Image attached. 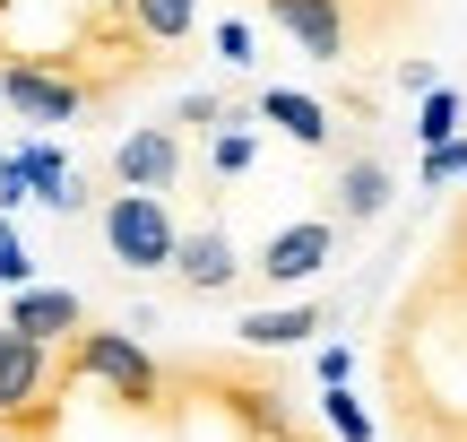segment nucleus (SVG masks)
<instances>
[{
	"instance_id": "nucleus-1",
	"label": "nucleus",
	"mask_w": 467,
	"mask_h": 442,
	"mask_svg": "<svg viewBox=\"0 0 467 442\" xmlns=\"http://www.w3.org/2000/svg\"><path fill=\"white\" fill-rule=\"evenodd\" d=\"M61 382H104V399H121V408H139V416L165 399V364H156L130 330H96V321H78L61 339Z\"/></svg>"
},
{
	"instance_id": "nucleus-2",
	"label": "nucleus",
	"mask_w": 467,
	"mask_h": 442,
	"mask_svg": "<svg viewBox=\"0 0 467 442\" xmlns=\"http://www.w3.org/2000/svg\"><path fill=\"white\" fill-rule=\"evenodd\" d=\"M96 217H104V243H113V260H121L130 278H156V269L173 260V235H182V226H173L165 191H113Z\"/></svg>"
},
{
	"instance_id": "nucleus-3",
	"label": "nucleus",
	"mask_w": 467,
	"mask_h": 442,
	"mask_svg": "<svg viewBox=\"0 0 467 442\" xmlns=\"http://www.w3.org/2000/svg\"><path fill=\"white\" fill-rule=\"evenodd\" d=\"M337 252H347V226H337V217H295V226H277L243 269H260L268 287H303V278L337 269Z\"/></svg>"
},
{
	"instance_id": "nucleus-4",
	"label": "nucleus",
	"mask_w": 467,
	"mask_h": 442,
	"mask_svg": "<svg viewBox=\"0 0 467 442\" xmlns=\"http://www.w3.org/2000/svg\"><path fill=\"white\" fill-rule=\"evenodd\" d=\"M0 104L26 113L35 131H69L87 113V87L69 69H52V61H0Z\"/></svg>"
},
{
	"instance_id": "nucleus-5",
	"label": "nucleus",
	"mask_w": 467,
	"mask_h": 442,
	"mask_svg": "<svg viewBox=\"0 0 467 442\" xmlns=\"http://www.w3.org/2000/svg\"><path fill=\"white\" fill-rule=\"evenodd\" d=\"M165 269L182 278V295H234V287H243V252H234L225 217L182 226V235H173V260H165Z\"/></svg>"
},
{
	"instance_id": "nucleus-6",
	"label": "nucleus",
	"mask_w": 467,
	"mask_h": 442,
	"mask_svg": "<svg viewBox=\"0 0 467 442\" xmlns=\"http://www.w3.org/2000/svg\"><path fill=\"white\" fill-rule=\"evenodd\" d=\"M182 165H191V148H182V131H165V121H139V131L113 139V183L121 191H173Z\"/></svg>"
},
{
	"instance_id": "nucleus-7",
	"label": "nucleus",
	"mask_w": 467,
	"mask_h": 442,
	"mask_svg": "<svg viewBox=\"0 0 467 442\" xmlns=\"http://www.w3.org/2000/svg\"><path fill=\"white\" fill-rule=\"evenodd\" d=\"M268 26H285L303 44V61H320V69L355 61V17H347V0H268Z\"/></svg>"
},
{
	"instance_id": "nucleus-8",
	"label": "nucleus",
	"mask_w": 467,
	"mask_h": 442,
	"mask_svg": "<svg viewBox=\"0 0 467 442\" xmlns=\"http://www.w3.org/2000/svg\"><path fill=\"white\" fill-rule=\"evenodd\" d=\"M17 165H26V200H44L52 217H87V208H96L87 174L69 165V156L52 148V139H26V148H17Z\"/></svg>"
},
{
	"instance_id": "nucleus-9",
	"label": "nucleus",
	"mask_w": 467,
	"mask_h": 442,
	"mask_svg": "<svg viewBox=\"0 0 467 442\" xmlns=\"http://www.w3.org/2000/svg\"><path fill=\"white\" fill-rule=\"evenodd\" d=\"M251 113H260L268 131H285L295 148H312V156H329V148H337V131H329L337 113H329L320 96H303V87H260V96H251Z\"/></svg>"
},
{
	"instance_id": "nucleus-10",
	"label": "nucleus",
	"mask_w": 467,
	"mask_h": 442,
	"mask_svg": "<svg viewBox=\"0 0 467 442\" xmlns=\"http://www.w3.org/2000/svg\"><path fill=\"white\" fill-rule=\"evenodd\" d=\"M52 374H61V356H52V347H35V339H17V330L0 321V416L35 408V399L52 391Z\"/></svg>"
},
{
	"instance_id": "nucleus-11",
	"label": "nucleus",
	"mask_w": 467,
	"mask_h": 442,
	"mask_svg": "<svg viewBox=\"0 0 467 442\" xmlns=\"http://www.w3.org/2000/svg\"><path fill=\"white\" fill-rule=\"evenodd\" d=\"M78 321H87V304L69 287H35V278H26V287L9 295V330H17V339H35V347H61Z\"/></svg>"
},
{
	"instance_id": "nucleus-12",
	"label": "nucleus",
	"mask_w": 467,
	"mask_h": 442,
	"mask_svg": "<svg viewBox=\"0 0 467 442\" xmlns=\"http://www.w3.org/2000/svg\"><path fill=\"white\" fill-rule=\"evenodd\" d=\"M389 191H399V174H389V156L355 148L347 165H337V226H372L389 208Z\"/></svg>"
},
{
	"instance_id": "nucleus-13",
	"label": "nucleus",
	"mask_w": 467,
	"mask_h": 442,
	"mask_svg": "<svg viewBox=\"0 0 467 442\" xmlns=\"http://www.w3.org/2000/svg\"><path fill=\"white\" fill-rule=\"evenodd\" d=\"M320 330H329V312H320V304H260V312L234 321V339L260 347V356H277V347H312Z\"/></svg>"
},
{
	"instance_id": "nucleus-14",
	"label": "nucleus",
	"mask_w": 467,
	"mask_h": 442,
	"mask_svg": "<svg viewBox=\"0 0 467 442\" xmlns=\"http://www.w3.org/2000/svg\"><path fill=\"white\" fill-rule=\"evenodd\" d=\"M121 17H130V35L148 52H173L200 35V0H121Z\"/></svg>"
},
{
	"instance_id": "nucleus-15",
	"label": "nucleus",
	"mask_w": 467,
	"mask_h": 442,
	"mask_svg": "<svg viewBox=\"0 0 467 442\" xmlns=\"http://www.w3.org/2000/svg\"><path fill=\"white\" fill-rule=\"evenodd\" d=\"M459 121H467V96H459V87H424V104H416V139H424V148L459 139Z\"/></svg>"
},
{
	"instance_id": "nucleus-16",
	"label": "nucleus",
	"mask_w": 467,
	"mask_h": 442,
	"mask_svg": "<svg viewBox=\"0 0 467 442\" xmlns=\"http://www.w3.org/2000/svg\"><path fill=\"white\" fill-rule=\"evenodd\" d=\"M320 426H329L337 442H372L381 426L364 416V399H347V382H329V399H320Z\"/></svg>"
},
{
	"instance_id": "nucleus-17",
	"label": "nucleus",
	"mask_w": 467,
	"mask_h": 442,
	"mask_svg": "<svg viewBox=\"0 0 467 442\" xmlns=\"http://www.w3.org/2000/svg\"><path fill=\"white\" fill-rule=\"evenodd\" d=\"M208 139H217V148H208V165H217V174H251V156H260V139H251V131H208Z\"/></svg>"
},
{
	"instance_id": "nucleus-18",
	"label": "nucleus",
	"mask_w": 467,
	"mask_h": 442,
	"mask_svg": "<svg viewBox=\"0 0 467 442\" xmlns=\"http://www.w3.org/2000/svg\"><path fill=\"white\" fill-rule=\"evenodd\" d=\"M173 121H182V131H225V96H182V104H173Z\"/></svg>"
},
{
	"instance_id": "nucleus-19",
	"label": "nucleus",
	"mask_w": 467,
	"mask_h": 442,
	"mask_svg": "<svg viewBox=\"0 0 467 442\" xmlns=\"http://www.w3.org/2000/svg\"><path fill=\"white\" fill-rule=\"evenodd\" d=\"M424 183H459V174H467V139H441V148H424Z\"/></svg>"
},
{
	"instance_id": "nucleus-20",
	"label": "nucleus",
	"mask_w": 467,
	"mask_h": 442,
	"mask_svg": "<svg viewBox=\"0 0 467 442\" xmlns=\"http://www.w3.org/2000/svg\"><path fill=\"white\" fill-rule=\"evenodd\" d=\"M35 278V260H26V243H17V226L0 217V287H26Z\"/></svg>"
},
{
	"instance_id": "nucleus-21",
	"label": "nucleus",
	"mask_w": 467,
	"mask_h": 442,
	"mask_svg": "<svg viewBox=\"0 0 467 442\" xmlns=\"http://www.w3.org/2000/svg\"><path fill=\"white\" fill-rule=\"evenodd\" d=\"M312 374H320V382H347V374H355V347H347V339L312 347Z\"/></svg>"
},
{
	"instance_id": "nucleus-22",
	"label": "nucleus",
	"mask_w": 467,
	"mask_h": 442,
	"mask_svg": "<svg viewBox=\"0 0 467 442\" xmlns=\"http://www.w3.org/2000/svg\"><path fill=\"white\" fill-rule=\"evenodd\" d=\"M217 52H225L234 69H251V61H260V52H251V26H243V17H225V26H217Z\"/></svg>"
},
{
	"instance_id": "nucleus-23",
	"label": "nucleus",
	"mask_w": 467,
	"mask_h": 442,
	"mask_svg": "<svg viewBox=\"0 0 467 442\" xmlns=\"http://www.w3.org/2000/svg\"><path fill=\"white\" fill-rule=\"evenodd\" d=\"M9 208H26V165L0 156V217H9Z\"/></svg>"
},
{
	"instance_id": "nucleus-24",
	"label": "nucleus",
	"mask_w": 467,
	"mask_h": 442,
	"mask_svg": "<svg viewBox=\"0 0 467 442\" xmlns=\"http://www.w3.org/2000/svg\"><path fill=\"white\" fill-rule=\"evenodd\" d=\"M399 87H407V96H424V87H441V69L424 61V52H407V61H399Z\"/></svg>"
},
{
	"instance_id": "nucleus-25",
	"label": "nucleus",
	"mask_w": 467,
	"mask_h": 442,
	"mask_svg": "<svg viewBox=\"0 0 467 442\" xmlns=\"http://www.w3.org/2000/svg\"><path fill=\"white\" fill-rule=\"evenodd\" d=\"M0 442H9V434H0Z\"/></svg>"
}]
</instances>
